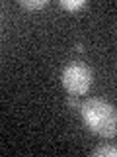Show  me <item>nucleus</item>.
I'll return each mask as SVG.
<instances>
[{
    "instance_id": "obj_3",
    "label": "nucleus",
    "mask_w": 117,
    "mask_h": 157,
    "mask_svg": "<svg viewBox=\"0 0 117 157\" xmlns=\"http://www.w3.org/2000/svg\"><path fill=\"white\" fill-rule=\"evenodd\" d=\"M94 157H117V147L115 145H100L92 151Z\"/></svg>"
},
{
    "instance_id": "obj_6",
    "label": "nucleus",
    "mask_w": 117,
    "mask_h": 157,
    "mask_svg": "<svg viewBox=\"0 0 117 157\" xmlns=\"http://www.w3.org/2000/svg\"><path fill=\"white\" fill-rule=\"evenodd\" d=\"M66 104L70 106V108H78V110H80V104H82V102L78 100V96H76V94H70V96L66 98Z\"/></svg>"
},
{
    "instance_id": "obj_5",
    "label": "nucleus",
    "mask_w": 117,
    "mask_h": 157,
    "mask_svg": "<svg viewBox=\"0 0 117 157\" xmlns=\"http://www.w3.org/2000/svg\"><path fill=\"white\" fill-rule=\"evenodd\" d=\"M20 4H22L23 8H27V10H39V8L47 6V0H22Z\"/></svg>"
},
{
    "instance_id": "obj_1",
    "label": "nucleus",
    "mask_w": 117,
    "mask_h": 157,
    "mask_svg": "<svg viewBox=\"0 0 117 157\" xmlns=\"http://www.w3.org/2000/svg\"><path fill=\"white\" fill-rule=\"evenodd\" d=\"M80 116L88 130L98 137L117 136V110L101 98H88L80 104Z\"/></svg>"
},
{
    "instance_id": "obj_2",
    "label": "nucleus",
    "mask_w": 117,
    "mask_h": 157,
    "mask_svg": "<svg viewBox=\"0 0 117 157\" xmlns=\"http://www.w3.org/2000/svg\"><path fill=\"white\" fill-rule=\"evenodd\" d=\"M61 81L68 94H86L92 86V69L82 61H70L62 69Z\"/></svg>"
},
{
    "instance_id": "obj_4",
    "label": "nucleus",
    "mask_w": 117,
    "mask_h": 157,
    "mask_svg": "<svg viewBox=\"0 0 117 157\" xmlns=\"http://www.w3.org/2000/svg\"><path fill=\"white\" fill-rule=\"evenodd\" d=\"M61 8L65 10H80L86 6V0H61Z\"/></svg>"
}]
</instances>
